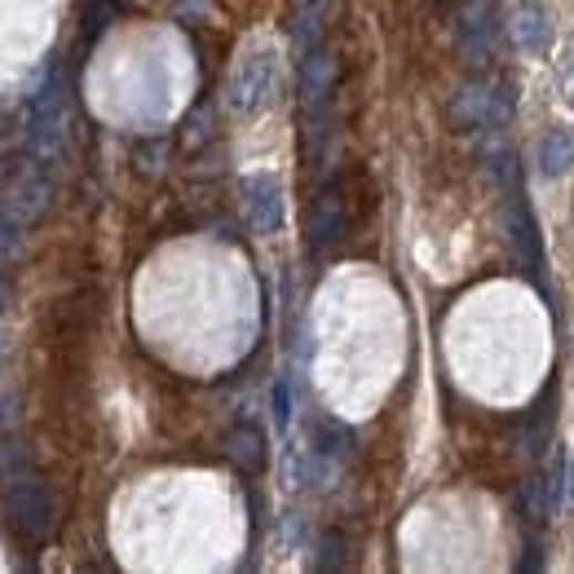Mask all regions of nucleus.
I'll return each mask as SVG.
<instances>
[{
  "instance_id": "1",
  "label": "nucleus",
  "mask_w": 574,
  "mask_h": 574,
  "mask_svg": "<svg viewBox=\"0 0 574 574\" xmlns=\"http://www.w3.org/2000/svg\"><path fill=\"white\" fill-rule=\"evenodd\" d=\"M27 142H31V155L53 164L66 155L71 146V84H66V71L62 62L49 66L35 102H31V124H27Z\"/></svg>"
},
{
  "instance_id": "2",
  "label": "nucleus",
  "mask_w": 574,
  "mask_h": 574,
  "mask_svg": "<svg viewBox=\"0 0 574 574\" xmlns=\"http://www.w3.org/2000/svg\"><path fill=\"white\" fill-rule=\"evenodd\" d=\"M53 208V182L31 160H4L0 164V217L18 226H35Z\"/></svg>"
},
{
  "instance_id": "3",
  "label": "nucleus",
  "mask_w": 574,
  "mask_h": 574,
  "mask_svg": "<svg viewBox=\"0 0 574 574\" xmlns=\"http://www.w3.org/2000/svg\"><path fill=\"white\" fill-rule=\"evenodd\" d=\"M4 509H9V517H13V526H18V535L31 540V544H44V540L53 535V526H58L53 486H49L40 473H31V469L4 482Z\"/></svg>"
},
{
  "instance_id": "4",
  "label": "nucleus",
  "mask_w": 574,
  "mask_h": 574,
  "mask_svg": "<svg viewBox=\"0 0 574 574\" xmlns=\"http://www.w3.org/2000/svg\"><path fill=\"white\" fill-rule=\"evenodd\" d=\"M275 98H279V58L270 49H257V53H248L235 66L230 89H226V102H230L235 115H257Z\"/></svg>"
},
{
  "instance_id": "5",
  "label": "nucleus",
  "mask_w": 574,
  "mask_h": 574,
  "mask_svg": "<svg viewBox=\"0 0 574 574\" xmlns=\"http://www.w3.org/2000/svg\"><path fill=\"white\" fill-rule=\"evenodd\" d=\"M504 230H509V248H513L517 266H522L526 275H540V262H544V239H540V226H535L531 204H526V195H522V182H517V186L509 182Z\"/></svg>"
},
{
  "instance_id": "6",
  "label": "nucleus",
  "mask_w": 574,
  "mask_h": 574,
  "mask_svg": "<svg viewBox=\"0 0 574 574\" xmlns=\"http://www.w3.org/2000/svg\"><path fill=\"white\" fill-rule=\"evenodd\" d=\"M349 235V204H345V191L331 182L314 195L309 204V248L314 253H327V248H340Z\"/></svg>"
},
{
  "instance_id": "7",
  "label": "nucleus",
  "mask_w": 574,
  "mask_h": 574,
  "mask_svg": "<svg viewBox=\"0 0 574 574\" xmlns=\"http://www.w3.org/2000/svg\"><path fill=\"white\" fill-rule=\"evenodd\" d=\"M455 120L464 129H500L513 120V89L500 84V89H486V84H473L455 98Z\"/></svg>"
},
{
  "instance_id": "8",
  "label": "nucleus",
  "mask_w": 574,
  "mask_h": 574,
  "mask_svg": "<svg viewBox=\"0 0 574 574\" xmlns=\"http://www.w3.org/2000/svg\"><path fill=\"white\" fill-rule=\"evenodd\" d=\"M244 208H248V226L257 235H279L284 230V182L270 173H253L244 182Z\"/></svg>"
},
{
  "instance_id": "9",
  "label": "nucleus",
  "mask_w": 574,
  "mask_h": 574,
  "mask_svg": "<svg viewBox=\"0 0 574 574\" xmlns=\"http://www.w3.org/2000/svg\"><path fill=\"white\" fill-rule=\"evenodd\" d=\"M460 53L469 66H486V58L495 53V9L491 0H473L460 13Z\"/></svg>"
},
{
  "instance_id": "10",
  "label": "nucleus",
  "mask_w": 574,
  "mask_h": 574,
  "mask_svg": "<svg viewBox=\"0 0 574 574\" xmlns=\"http://www.w3.org/2000/svg\"><path fill=\"white\" fill-rule=\"evenodd\" d=\"M331 89H336V62L322 49H309L300 58V106L305 111H327L331 106Z\"/></svg>"
},
{
  "instance_id": "11",
  "label": "nucleus",
  "mask_w": 574,
  "mask_h": 574,
  "mask_svg": "<svg viewBox=\"0 0 574 574\" xmlns=\"http://www.w3.org/2000/svg\"><path fill=\"white\" fill-rule=\"evenodd\" d=\"M513 40L531 58H544L553 49V18H549V9L540 0H517V9H513Z\"/></svg>"
},
{
  "instance_id": "12",
  "label": "nucleus",
  "mask_w": 574,
  "mask_h": 574,
  "mask_svg": "<svg viewBox=\"0 0 574 574\" xmlns=\"http://www.w3.org/2000/svg\"><path fill=\"white\" fill-rule=\"evenodd\" d=\"M226 451H230L235 469H244L248 478L266 473V460H270V451H266V433H262L257 424H239V429L226 438Z\"/></svg>"
},
{
  "instance_id": "13",
  "label": "nucleus",
  "mask_w": 574,
  "mask_h": 574,
  "mask_svg": "<svg viewBox=\"0 0 574 574\" xmlns=\"http://www.w3.org/2000/svg\"><path fill=\"white\" fill-rule=\"evenodd\" d=\"M535 164H540L544 177H566L574 168V133H566V129H549V133L540 137Z\"/></svg>"
},
{
  "instance_id": "14",
  "label": "nucleus",
  "mask_w": 574,
  "mask_h": 574,
  "mask_svg": "<svg viewBox=\"0 0 574 574\" xmlns=\"http://www.w3.org/2000/svg\"><path fill=\"white\" fill-rule=\"evenodd\" d=\"M327 9H331V0H296V9H291V35H296V49H314L318 44V35H322V22H327Z\"/></svg>"
},
{
  "instance_id": "15",
  "label": "nucleus",
  "mask_w": 574,
  "mask_h": 574,
  "mask_svg": "<svg viewBox=\"0 0 574 574\" xmlns=\"http://www.w3.org/2000/svg\"><path fill=\"white\" fill-rule=\"evenodd\" d=\"M522 513H526V522H535V526H544V522H553L557 517V509H553V491H549V478H526L522 482Z\"/></svg>"
},
{
  "instance_id": "16",
  "label": "nucleus",
  "mask_w": 574,
  "mask_h": 574,
  "mask_svg": "<svg viewBox=\"0 0 574 574\" xmlns=\"http://www.w3.org/2000/svg\"><path fill=\"white\" fill-rule=\"evenodd\" d=\"M314 447H318V455L345 460V455L353 451V433H349L345 424H336V420H318V424H314Z\"/></svg>"
},
{
  "instance_id": "17",
  "label": "nucleus",
  "mask_w": 574,
  "mask_h": 574,
  "mask_svg": "<svg viewBox=\"0 0 574 574\" xmlns=\"http://www.w3.org/2000/svg\"><path fill=\"white\" fill-rule=\"evenodd\" d=\"M314 566H318V571H345V566H349V544H345L340 535H322Z\"/></svg>"
},
{
  "instance_id": "18",
  "label": "nucleus",
  "mask_w": 574,
  "mask_h": 574,
  "mask_svg": "<svg viewBox=\"0 0 574 574\" xmlns=\"http://www.w3.org/2000/svg\"><path fill=\"white\" fill-rule=\"evenodd\" d=\"M22 230H27V226H18V222L0 217V270L18 262V253H22Z\"/></svg>"
},
{
  "instance_id": "19",
  "label": "nucleus",
  "mask_w": 574,
  "mask_h": 574,
  "mask_svg": "<svg viewBox=\"0 0 574 574\" xmlns=\"http://www.w3.org/2000/svg\"><path fill=\"white\" fill-rule=\"evenodd\" d=\"M291 420V393H287V380H275V424L287 429Z\"/></svg>"
},
{
  "instance_id": "20",
  "label": "nucleus",
  "mask_w": 574,
  "mask_h": 574,
  "mask_svg": "<svg viewBox=\"0 0 574 574\" xmlns=\"http://www.w3.org/2000/svg\"><path fill=\"white\" fill-rule=\"evenodd\" d=\"M13 305V287H9V279H0V314Z\"/></svg>"
},
{
  "instance_id": "21",
  "label": "nucleus",
  "mask_w": 574,
  "mask_h": 574,
  "mask_svg": "<svg viewBox=\"0 0 574 574\" xmlns=\"http://www.w3.org/2000/svg\"><path fill=\"white\" fill-rule=\"evenodd\" d=\"M566 486H571V509H574V464L566 469Z\"/></svg>"
},
{
  "instance_id": "22",
  "label": "nucleus",
  "mask_w": 574,
  "mask_h": 574,
  "mask_svg": "<svg viewBox=\"0 0 574 574\" xmlns=\"http://www.w3.org/2000/svg\"><path fill=\"white\" fill-rule=\"evenodd\" d=\"M4 358H9V340L0 336V367H4Z\"/></svg>"
}]
</instances>
